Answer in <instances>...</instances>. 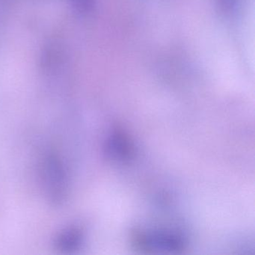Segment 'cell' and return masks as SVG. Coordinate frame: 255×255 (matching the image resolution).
I'll list each match as a JSON object with an SVG mask.
<instances>
[{"label":"cell","mask_w":255,"mask_h":255,"mask_svg":"<svg viewBox=\"0 0 255 255\" xmlns=\"http://www.w3.org/2000/svg\"><path fill=\"white\" fill-rule=\"evenodd\" d=\"M107 151L113 159L121 161L128 160L132 157L133 147L123 132L116 131L109 138Z\"/></svg>","instance_id":"7a4b0ae2"},{"label":"cell","mask_w":255,"mask_h":255,"mask_svg":"<svg viewBox=\"0 0 255 255\" xmlns=\"http://www.w3.org/2000/svg\"><path fill=\"white\" fill-rule=\"evenodd\" d=\"M217 2L222 11L230 14L235 11L238 0H217Z\"/></svg>","instance_id":"5b68a950"},{"label":"cell","mask_w":255,"mask_h":255,"mask_svg":"<svg viewBox=\"0 0 255 255\" xmlns=\"http://www.w3.org/2000/svg\"><path fill=\"white\" fill-rule=\"evenodd\" d=\"M135 244L141 249L149 250H181L184 248L183 237L170 231H155L153 233H137Z\"/></svg>","instance_id":"6da1fadb"},{"label":"cell","mask_w":255,"mask_h":255,"mask_svg":"<svg viewBox=\"0 0 255 255\" xmlns=\"http://www.w3.org/2000/svg\"><path fill=\"white\" fill-rule=\"evenodd\" d=\"M73 5L83 14L91 12L95 7V0H71Z\"/></svg>","instance_id":"3957f363"},{"label":"cell","mask_w":255,"mask_h":255,"mask_svg":"<svg viewBox=\"0 0 255 255\" xmlns=\"http://www.w3.org/2000/svg\"><path fill=\"white\" fill-rule=\"evenodd\" d=\"M80 238V236L77 232L66 233L62 236L60 244L65 246V249H67V248H74V246L78 244Z\"/></svg>","instance_id":"277c9868"}]
</instances>
